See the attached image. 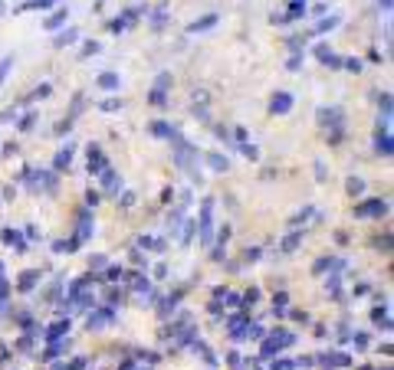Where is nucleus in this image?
<instances>
[{
	"label": "nucleus",
	"mask_w": 394,
	"mask_h": 370,
	"mask_svg": "<svg viewBox=\"0 0 394 370\" xmlns=\"http://www.w3.org/2000/svg\"><path fill=\"white\" fill-rule=\"evenodd\" d=\"M286 344H293V334H282V331H279V334H273V338H269V344L263 347V351L273 354V351H282Z\"/></svg>",
	"instance_id": "obj_1"
},
{
	"label": "nucleus",
	"mask_w": 394,
	"mask_h": 370,
	"mask_svg": "<svg viewBox=\"0 0 394 370\" xmlns=\"http://www.w3.org/2000/svg\"><path fill=\"white\" fill-rule=\"evenodd\" d=\"M358 216H381L384 213V203H381V200H371V203H365L362 207V210H355Z\"/></svg>",
	"instance_id": "obj_2"
},
{
	"label": "nucleus",
	"mask_w": 394,
	"mask_h": 370,
	"mask_svg": "<svg viewBox=\"0 0 394 370\" xmlns=\"http://www.w3.org/2000/svg\"><path fill=\"white\" fill-rule=\"evenodd\" d=\"M289 95L286 92H279V95H273V111H289Z\"/></svg>",
	"instance_id": "obj_3"
},
{
	"label": "nucleus",
	"mask_w": 394,
	"mask_h": 370,
	"mask_svg": "<svg viewBox=\"0 0 394 370\" xmlns=\"http://www.w3.org/2000/svg\"><path fill=\"white\" fill-rule=\"evenodd\" d=\"M99 86H102V89H119V75H115V72H105V75L99 79Z\"/></svg>",
	"instance_id": "obj_4"
},
{
	"label": "nucleus",
	"mask_w": 394,
	"mask_h": 370,
	"mask_svg": "<svg viewBox=\"0 0 394 370\" xmlns=\"http://www.w3.org/2000/svg\"><path fill=\"white\" fill-rule=\"evenodd\" d=\"M112 321V311H99V318H89V327H102Z\"/></svg>",
	"instance_id": "obj_5"
},
{
	"label": "nucleus",
	"mask_w": 394,
	"mask_h": 370,
	"mask_svg": "<svg viewBox=\"0 0 394 370\" xmlns=\"http://www.w3.org/2000/svg\"><path fill=\"white\" fill-rule=\"evenodd\" d=\"M378 151H381V154H391V138H388V131H384V135H378Z\"/></svg>",
	"instance_id": "obj_6"
},
{
	"label": "nucleus",
	"mask_w": 394,
	"mask_h": 370,
	"mask_svg": "<svg viewBox=\"0 0 394 370\" xmlns=\"http://www.w3.org/2000/svg\"><path fill=\"white\" fill-rule=\"evenodd\" d=\"M10 66H13V56H7V59L0 62V86H4V79H7V72H10Z\"/></svg>",
	"instance_id": "obj_7"
},
{
	"label": "nucleus",
	"mask_w": 394,
	"mask_h": 370,
	"mask_svg": "<svg viewBox=\"0 0 394 370\" xmlns=\"http://www.w3.org/2000/svg\"><path fill=\"white\" fill-rule=\"evenodd\" d=\"M86 236H89V213L79 220V239H86Z\"/></svg>",
	"instance_id": "obj_8"
},
{
	"label": "nucleus",
	"mask_w": 394,
	"mask_h": 370,
	"mask_svg": "<svg viewBox=\"0 0 394 370\" xmlns=\"http://www.w3.org/2000/svg\"><path fill=\"white\" fill-rule=\"evenodd\" d=\"M213 20H217V17H204V20H200V23H194V26H191V30H207V26H210Z\"/></svg>",
	"instance_id": "obj_9"
},
{
	"label": "nucleus",
	"mask_w": 394,
	"mask_h": 370,
	"mask_svg": "<svg viewBox=\"0 0 394 370\" xmlns=\"http://www.w3.org/2000/svg\"><path fill=\"white\" fill-rule=\"evenodd\" d=\"M348 190H351V193H362L365 184H362V180H348Z\"/></svg>",
	"instance_id": "obj_10"
}]
</instances>
